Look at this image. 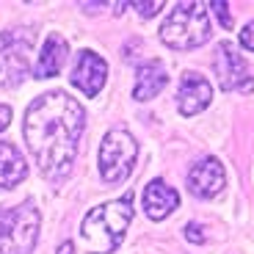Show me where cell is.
I'll return each mask as SVG.
<instances>
[{
    "instance_id": "1",
    "label": "cell",
    "mask_w": 254,
    "mask_h": 254,
    "mask_svg": "<svg viewBox=\"0 0 254 254\" xmlns=\"http://www.w3.org/2000/svg\"><path fill=\"white\" fill-rule=\"evenodd\" d=\"M83 127L86 111L75 97L64 91H47L28 105L22 135L45 177L61 180L69 172Z\"/></svg>"
},
{
    "instance_id": "2",
    "label": "cell",
    "mask_w": 254,
    "mask_h": 254,
    "mask_svg": "<svg viewBox=\"0 0 254 254\" xmlns=\"http://www.w3.org/2000/svg\"><path fill=\"white\" fill-rule=\"evenodd\" d=\"M130 221H133V193H125L116 202H105L89 210L80 224V235L91 254H111L119 249Z\"/></svg>"
},
{
    "instance_id": "3",
    "label": "cell",
    "mask_w": 254,
    "mask_h": 254,
    "mask_svg": "<svg viewBox=\"0 0 254 254\" xmlns=\"http://www.w3.org/2000/svg\"><path fill=\"white\" fill-rule=\"evenodd\" d=\"M210 39V19L202 3H177L160 25V42L172 50H193Z\"/></svg>"
},
{
    "instance_id": "4",
    "label": "cell",
    "mask_w": 254,
    "mask_h": 254,
    "mask_svg": "<svg viewBox=\"0 0 254 254\" xmlns=\"http://www.w3.org/2000/svg\"><path fill=\"white\" fill-rule=\"evenodd\" d=\"M42 213L28 202L11 210H0V254H31L39 238Z\"/></svg>"
},
{
    "instance_id": "5",
    "label": "cell",
    "mask_w": 254,
    "mask_h": 254,
    "mask_svg": "<svg viewBox=\"0 0 254 254\" xmlns=\"http://www.w3.org/2000/svg\"><path fill=\"white\" fill-rule=\"evenodd\" d=\"M138 144L127 130H111L100 144V174L105 183L119 185L125 183L135 169Z\"/></svg>"
},
{
    "instance_id": "6",
    "label": "cell",
    "mask_w": 254,
    "mask_h": 254,
    "mask_svg": "<svg viewBox=\"0 0 254 254\" xmlns=\"http://www.w3.org/2000/svg\"><path fill=\"white\" fill-rule=\"evenodd\" d=\"M31 45L33 33L28 31L0 33V86H17L28 75Z\"/></svg>"
},
{
    "instance_id": "7",
    "label": "cell",
    "mask_w": 254,
    "mask_h": 254,
    "mask_svg": "<svg viewBox=\"0 0 254 254\" xmlns=\"http://www.w3.org/2000/svg\"><path fill=\"white\" fill-rule=\"evenodd\" d=\"M216 77H218V86L224 91H241V94H252L254 91V77L249 72V64L246 58L238 53V47L232 42H221L216 47Z\"/></svg>"
},
{
    "instance_id": "8",
    "label": "cell",
    "mask_w": 254,
    "mask_h": 254,
    "mask_svg": "<svg viewBox=\"0 0 254 254\" xmlns=\"http://www.w3.org/2000/svg\"><path fill=\"white\" fill-rule=\"evenodd\" d=\"M224 183H227V174H224V166L218 158H202L199 163L190 166L188 172V188L193 196L199 199H213L224 190Z\"/></svg>"
},
{
    "instance_id": "9",
    "label": "cell",
    "mask_w": 254,
    "mask_h": 254,
    "mask_svg": "<svg viewBox=\"0 0 254 254\" xmlns=\"http://www.w3.org/2000/svg\"><path fill=\"white\" fill-rule=\"evenodd\" d=\"M105 77H108V64L102 61L97 53L91 50H80L75 61V69H72V86L83 91L86 97H97L105 86Z\"/></svg>"
},
{
    "instance_id": "10",
    "label": "cell",
    "mask_w": 254,
    "mask_h": 254,
    "mask_svg": "<svg viewBox=\"0 0 254 254\" xmlns=\"http://www.w3.org/2000/svg\"><path fill=\"white\" fill-rule=\"evenodd\" d=\"M213 100V89L199 72H185L177 89V105L183 116H193L199 111H204Z\"/></svg>"
},
{
    "instance_id": "11",
    "label": "cell",
    "mask_w": 254,
    "mask_h": 254,
    "mask_svg": "<svg viewBox=\"0 0 254 254\" xmlns=\"http://www.w3.org/2000/svg\"><path fill=\"white\" fill-rule=\"evenodd\" d=\"M180 207V193L163 180H152L144 188V210L152 221H163Z\"/></svg>"
},
{
    "instance_id": "12",
    "label": "cell",
    "mask_w": 254,
    "mask_h": 254,
    "mask_svg": "<svg viewBox=\"0 0 254 254\" xmlns=\"http://www.w3.org/2000/svg\"><path fill=\"white\" fill-rule=\"evenodd\" d=\"M166 83H169V75H166V66L160 61H144L135 69V86H133V97L138 102H146L158 97L160 91L166 89Z\"/></svg>"
},
{
    "instance_id": "13",
    "label": "cell",
    "mask_w": 254,
    "mask_h": 254,
    "mask_svg": "<svg viewBox=\"0 0 254 254\" xmlns=\"http://www.w3.org/2000/svg\"><path fill=\"white\" fill-rule=\"evenodd\" d=\"M66 56H69V45H66V39L61 33H50L39 53V61H36V69L33 75L39 80H45V77H56L58 72L64 69V64H66Z\"/></svg>"
},
{
    "instance_id": "14",
    "label": "cell",
    "mask_w": 254,
    "mask_h": 254,
    "mask_svg": "<svg viewBox=\"0 0 254 254\" xmlns=\"http://www.w3.org/2000/svg\"><path fill=\"white\" fill-rule=\"evenodd\" d=\"M25 177H28V166H25L22 152L14 144L3 141L0 144V190L14 188V185H19Z\"/></svg>"
},
{
    "instance_id": "15",
    "label": "cell",
    "mask_w": 254,
    "mask_h": 254,
    "mask_svg": "<svg viewBox=\"0 0 254 254\" xmlns=\"http://www.w3.org/2000/svg\"><path fill=\"white\" fill-rule=\"evenodd\" d=\"M130 6H133L141 17H155V14L163 8V0H152V3H141V0H138V3H130Z\"/></svg>"
},
{
    "instance_id": "16",
    "label": "cell",
    "mask_w": 254,
    "mask_h": 254,
    "mask_svg": "<svg viewBox=\"0 0 254 254\" xmlns=\"http://www.w3.org/2000/svg\"><path fill=\"white\" fill-rule=\"evenodd\" d=\"M210 8L216 11L218 22H221L224 28H232V17H229V6H227V3H221V0H218V3H210Z\"/></svg>"
},
{
    "instance_id": "17",
    "label": "cell",
    "mask_w": 254,
    "mask_h": 254,
    "mask_svg": "<svg viewBox=\"0 0 254 254\" xmlns=\"http://www.w3.org/2000/svg\"><path fill=\"white\" fill-rule=\"evenodd\" d=\"M185 238H188L190 243H202L204 241V232H202V224L190 221L188 227H185Z\"/></svg>"
},
{
    "instance_id": "18",
    "label": "cell",
    "mask_w": 254,
    "mask_h": 254,
    "mask_svg": "<svg viewBox=\"0 0 254 254\" xmlns=\"http://www.w3.org/2000/svg\"><path fill=\"white\" fill-rule=\"evenodd\" d=\"M241 45L246 47V50H252V53H254V19L241 31Z\"/></svg>"
},
{
    "instance_id": "19",
    "label": "cell",
    "mask_w": 254,
    "mask_h": 254,
    "mask_svg": "<svg viewBox=\"0 0 254 254\" xmlns=\"http://www.w3.org/2000/svg\"><path fill=\"white\" fill-rule=\"evenodd\" d=\"M8 122H11V108L8 105H0V133L8 127Z\"/></svg>"
},
{
    "instance_id": "20",
    "label": "cell",
    "mask_w": 254,
    "mask_h": 254,
    "mask_svg": "<svg viewBox=\"0 0 254 254\" xmlns=\"http://www.w3.org/2000/svg\"><path fill=\"white\" fill-rule=\"evenodd\" d=\"M58 254H75V246H72L69 241H66V243H61V246H58Z\"/></svg>"
}]
</instances>
